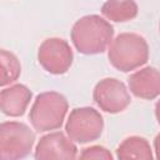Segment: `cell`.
Masks as SVG:
<instances>
[{"mask_svg":"<svg viewBox=\"0 0 160 160\" xmlns=\"http://www.w3.org/2000/svg\"><path fill=\"white\" fill-rule=\"evenodd\" d=\"M34 156L36 160H70L78 158V148L68 135L61 131H54L40 138Z\"/></svg>","mask_w":160,"mask_h":160,"instance_id":"8","label":"cell"},{"mask_svg":"<svg viewBox=\"0 0 160 160\" xmlns=\"http://www.w3.org/2000/svg\"><path fill=\"white\" fill-rule=\"evenodd\" d=\"M129 90L136 98L154 100L160 94V74L154 66H145L136 70L128 79Z\"/></svg>","mask_w":160,"mask_h":160,"instance_id":"9","label":"cell"},{"mask_svg":"<svg viewBox=\"0 0 160 160\" xmlns=\"http://www.w3.org/2000/svg\"><path fill=\"white\" fill-rule=\"evenodd\" d=\"M35 144L34 131L20 121L0 122V160L26 158Z\"/></svg>","mask_w":160,"mask_h":160,"instance_id":"4","label":"cell"},{"mask_svg":"<svg viewBox=\"0 0 160 160\" xmlns=\"http://www.w3.org/2000/svg\"><path fill=\"white\" fill-rule=\"evenodd\" d=\"M69 110L66 98L58 91H45L36 96L30 109L29 120L39 132L58 130L62 126Z\"/></svg>","mask_w":160,"mask_h":160,"instance_id":"3","label":"cell"},{"mask_svg":"<svg viewBox=\"0 0 160 160\" xmlns=\"http://www.w3.org/2000/svg\"><path fill=\"white\" fill-rule=\"evenodd\" d=\"M72 50L69 42L60 38L45 39L38 50V61L45 71L52 75L65 74L72 64Z\"/></svg>","mask_w":160,"mask_h":160,"instance_id":"7","label":"cell"},{"mask_svg":"<svg viewBox=\"0 0 160 160\" xmlns=\"http://www.w3.org/2000/svg\"><path fill=\"white\" fill-rule=\"evenodd\" d=\"M92 100L100 110L109 114H119L131 102L126 85L115 78L100 80L92 90Z\"/></svg>","mask_w":160,"mask_h":160,"instance_id":"6","label":"cell"},{"mask_svg":"<svg viewBox=\"0 0 160 160\" xmlns=\"http://www.w3.org/2000/svg\"><path fill=\"white\" fill-rule=\"evenodd\" d=\"M108 59L116 70L130 72L148 62L149 45L139 34L122 32L109 44Z\"/></svg>","mask_w":160,"mask_h":160,"instance_id":"2","label":"cell"},{"mask_svg":"<svg viewBox=\"0 0 160 160\" xmlns=\"http://www.w3.org/2000/svg\"><path fill=\"white\" fill-rule=\"evenodd\" d=\"M116 158L125 159H152V149L149 141L141 136L126 138L116 149Z\"/></svg>","mask_w":160,"mask_h":160,"instance_id":"12","label":"cell"},{"mask_svg":"<svg viewBox=\"0 0 160 160\" xmlns=\"http://www.w3.org/2000/svg\"><path fill=\"white\" fill-rule=\"evenodd\" d=\"M70 36L80 54L95 55L108 49L114 36V28L99 15H86L72 25Z\"/></svg>","mask_w":160,"mask_h":160,"instance_id":"1","label":"cell"},{"mask_svg":"<svg viewBox=\"0 0 160 160\" xmlns=\"http://www.w3.org/2000/svg\"><path fill=\"white\" fill-rule=\"evenodd\" d=\"M114 156L110 152V150H108L104 146L100 145H94L90 148H85L81 154H80V159H104V160H111Z\"/></svg>","mask_w":160,"mask_h":160,"instance_id":"14","label":"cell"},{"mask_svg":"<svg viewBox=\"0 0 160 160\" xmlns=\"http://www.w3.org/2000/svg\"><path fill=\"white\" fill-rule=\"evenodd\" d=\"M139 6L135 0H106L101 6V14L106 20L126 22L138 16Z\"/></svg>","mask_w":160,"mask_h":160,"instance_id":"11","label":"cell"},{"mask_svg":"<svg viewBox=\"0 0 160 160\" xmlns=\"http://www.w3.org/2000/svg\"><path fill=\"white\" fill-rule=\"evenodd\" d=\"M104 130V119L101 114L90 106L75 108L65 124L66 135L79 144H88L98 140Z\"/></svg>","mask_w":160,"mask_h":160,"instance_id":"5","label":"cell"},{"mask_svg":"<svg viewBox=\"0 0 160 160\" xmlns=\"http://www.w3.org/2000/svg\"><path fill=\"white\" fill-rule=\"evenodd\" d=\"M21 74V64L15 54L0 49V88L11 85Z\"/></svg>","mask_w":160,"mask_h":160,"instance_id":"13","label":"cell"},{"mask_svg":"<svg viewBox=\"0 0 160 160\" xmlns=\"http://www.w3.org/2000/svg\"><path fill=\"white\" fill-rule=\"evenodd\" d=\"M32 92L24 84H14L0 91V111L6 116H22L31 101Z\"/></svg>","mask_w":160,"mask_h":160,"instance_id":"10","label":"cell"}]
</instances>
